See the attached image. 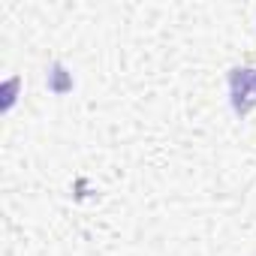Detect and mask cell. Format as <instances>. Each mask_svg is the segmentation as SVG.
Returning a JSON list of instances; mask_svg holds the SVG:
<instances>
[{
  "instance_id": "1",
  "label": "cell",
  "mask_w": 256,
  "mask_h": 256,
  "mask_svg": "<svg viewBox=\"0 0 256 256\" xmlns=\"http://www.w3.org/2000/svg\"><path fill=\"white\" fill-rule=\"evenodd\" d=\"M229 88H232V108L238 114H247L253 106V94H256V72L253 70H232Z\"/></svg>"
}]
</instances>
